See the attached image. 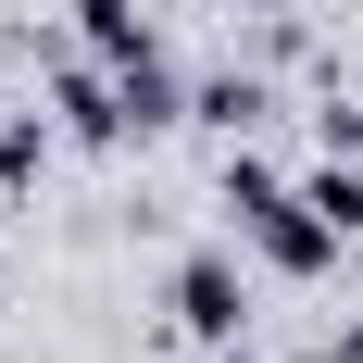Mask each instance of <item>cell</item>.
I'll return each instance as SVG.
<instances>
[{
    "mask_svg": "<svg viewBox=\"0 0 363 363\" xmlns=\"http://www.w3.org/2000/svg\"><path fill=\"white\" fill-rule=\"evenodd\" d=\"M163 301H176V326L201 338V351H238V326H251V276H238L225 251H188Z\"/></svg>",
    "mask_w": 363,
    "mask_h": 363,
    "instance_id": "1",
    "label": "cell"
},
{
    "mask_svg": "<svg viewBox=\"0 0 363 363\" xmlns=\"http://www.w3.org/2000/svg\"><path fill=\"white\" fill-rule=\"evenodd\" d=\"M75 38H88L101 63H150V50H163V38H150V13H138V0H75Z\"/></svg>",
    "mask_w": 363,
    "mask_h": 363,
    "instance_id": "3",
    "label": "cell"
},
{
    "mask_svg": "<svg viewBox=\"0 0 363 363\" xmlns=\"http://www.w3.org/2000/svg\"><path fill=\"white\" fill-rule=\"evenodd\" d=\"M188 113H201L213 138H251V125H263V75H201V101H188Z\"/></svg>",
    "mask_w": 363,
    "mask_h": 363,
    "instance_id": "5",
    "label": "cell"
},
{
    "mask_svg": "<svg viewBox=\"0 0 363 363\" xmlns=\"http://www.w3.org/2000/svg\"><path fill=\"white\" fill-rule=\"evenodd\" d=\"M251 13H289V0H251Z\"/></svg>",
    "mask_w": 363,
    "mask_h": 363,
    "instance_id": "8",
    "label": "cell"
},
{
    "mask_svg": "<svg viewBox=\"0 0 363 363\" xmlns=\"http://www.w3.org/2000/svg\"><path fill=\"white\" fill-rule=\"evenodd\" d=\"M225 363H251V351H225Z\"/></svg>",
    "mask_w": 363,
    "mask_h": 363,
    "instance_id": "9",
    "label": "cell"
},
{
    "mask_svg": "<svg viewBox=\"0 0 363 363\" xmlns=\"http://www.w3.org/2000/svg\"><path fill=\"white\" fill-rule=\"evenodd\" d=\"M289 163H263V150H225V213H238V225H251V213H276V201H289Z\"/></svg>",
    "mask_w": 363,
    "mask_h": 363,
    "instance_id": "4",
    "label": "cell"
},
{
    "mask_svg": "<svg viewBox=\"0 0 363 363\" xmlns=\"http://www.w3.org/2000/svg\"><path fill=\"white\" fill-rule=\"evenodd\" d=\"M50 176V125L38 113H0V188H38Z\"/></svg>",
    "mask_w": 363,
    "mask_h": 363,
    "instance_id": "7",
    "label": "cell"
},
{
    "mask_svg": "<svg viewBox=\"0 0 363 363\" xmlns=\"http://www.w3.org/2000/svg\"><path fill=\"white\" fill-rule=\"evenodd\" d=\"M238 238H251V251L276 263V276H338V225L313 213L301 188H289V201H276V213H251V225H238Z\"/></svg>",
    "mask_w": 363,
    "mask_h": 363,
    "instance_id": "2",
    "label": "cell"
},
{
    "mask_svg": "<svg viewBox=\"0 0 363 363\" xmlns=\"http://www.w3.org/2000/svg\"><path fill=\"white\" fill-rule=\"evenodd\" d=\"M301 201H313L338 238H363V163H313V176H301Z\"/></svg>",
    "mask_w": 363,
    "mask_h": 363,
    "instance_id": "6",
    "label": "cell"
}]
</instances>
